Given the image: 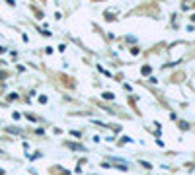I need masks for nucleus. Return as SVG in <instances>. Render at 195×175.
Returning <instances> with one entry per match:
<instances>
[{
  "label": "nucleus",
  "instance_id": "f257e3e1",
  "mask_svg": "<svg viewBox=\"0 0 195 175\" xmlns=\"http://www.w3.org/2000/svg\"><path fill=\"white\" fill-rule=\"evenodd\" d=\"M66 146H68V148H72V150H86L82 144H74V142H68Z\"/></svg>",
  "mask_w": 195,
  "mask_h": 175
},
{
  "label": "nucleus",
  "instance_id": "f03ea898",
  "mask_svg": "<svg viewBox=\"0 0 195 175\" xmlns=\"http://www.w3.org/2000/svg\"><path fill=\"white\" fill-rule=\"evenodd\" d=\"M102 97H103V99H113V94H111V91H103Z\"/></svg>",
  "mask_w": 195,
  "mask_h": 175
},
{
  "label": "nucleus",
  "instance_id": "7ed1b4c3",
  "mask_svg": "<svg viewBox=\"0 0 195 175\" xmlns=\"http://www.w3.org/2000/svg\"><path fill=\"white\" fill-rule=\"evenodd\" d=\"M129 142H133L129 136H123V138H121V144H129Z\"/></svg>",
  "mask_w": 195,
  "mask_h": 175
},
{
  "label": "nucleus",
  "instance_id": "20e7f679",
  "mask_svg": "<svg viewBox=\"0 0 195 175\" xmlns=\"http://www.w3.org/2000/svg\"><path fill=\"white\" fill-rule=\"evenodd\" d=\"M143 74H150V66H144V68H143Z\"/></svg>",
  "mask_w": 195,
  "mask_h": 175
}]
</instances>
